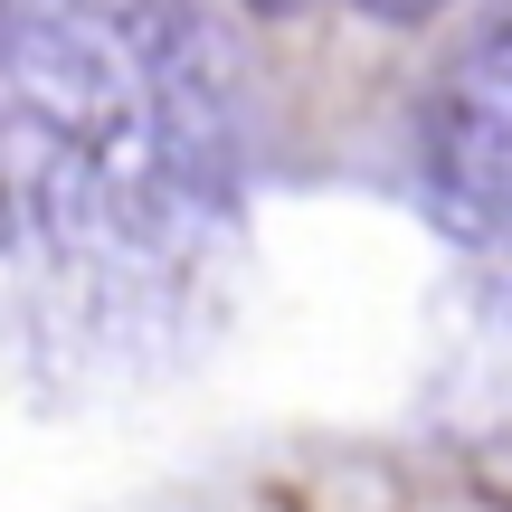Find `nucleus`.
Wrapping results in <instances>:
<instances>
[{
    "instance_id": "obj_1",
    "label": "nucleus",
    "mask_w": 512,
    "mask_h": 512,
    "mask_svg": "<svg viewBox=\"0 0 512 512\" xmlns=\"http://www.w3.org/2000/svg\"><path fill=\"white\" fill-rule=\"evenodd\" d=\"M0 171L57 238L190 219L228 171L209 38L152 0H19L0 29Z\"/></svg>"
},
{
    "instance_id": "obj_2",
    "label": "nucleus",
    "mask_w": 512,
    "mask_h": 512,
    "mask_svg": "<svg viewBox=\"0 0 512 512\" xmlns=\"http://www.w3.org/2000/svg\"><path fill=\"white\" fill-rule=\"evenodd\" d=\"M427 200L456 238L512 247V19H494L427 95Z\"/></svg>"
},
{
    "instance_id": "obj_3",
    "label": "nucleus",
    "mask_w": 512,
    "mask_h": 512,
    "mask_svg": "<svg viewBox=\"0 0 512 512\" xmlns=\"http://www.w3.org/2000/svg\"><path fill=\"white\" fill-rule=\"evenodd\" d=\"M351 10H370V19H389V29H408V19H427V10H446V0H351Z\"/></svg>"
},
{
    "instance_id": "obj_4",
    "label": "nucleus",
    "mask_w": 512,
    "mask_h": 512,
    "mask_svg": "<svg viewBox=\"0 0 512 512\" xmlns=\"http://www.w3.org/2000/svg\"><path fill=\"white\" fill-rule=\"evenodd\" d=\"M247 10H266V19H294V10H313V0H247Z\"/></svg>"
}]
</instances>
